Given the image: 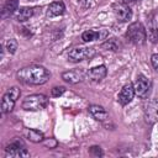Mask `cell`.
I'll return each instance as SVG.
<instances>
[{
  "label": "cell",
  "instance_id": "cell-1",
  "mask_svg": "<svg viewBox=\"0 0 158 158\" xmlns=\"http://www.w3.org/2000/svg\"><path fill=\"white\" fill-rule=\"evenodd\" d=\"M16 77L22 83L31 85H42L48 81V79L51 78V73L42 65L31 64L17 70Z\"/></svg>",
  "mask_w": 158,
  "mask_h": 158
},
{
  "label": "cell",
  "instance_id": "cell-2",
  "mask_svg": "<svg viewBox=\"0 0 158 158\" xmlns=\"http://www.w3.org/2000/svg\"><path fill=\"white\" fill-rule=\"evenodd\" d=\"M48 104V99L43 94H32L23 99L22 109L26 111H40L43 110Z\"/></svg>",
  "mask_w": 158,
  "mask_h": 158
},
{
  "label": "cell",
  "instance_id": "cell-3",
  "mask_svg": "<svg viewBox=\"0 0 158 158\" xmlns=\"http://www.w3.org/2000/svg\"><path fill=\"white\" fill-rule=\"evenodd\" d=\"M126 38L135 43V44H143L147 40V33H146V28L143 27V25L141 22H133L128 26L127 31H126Z\"/></svg>",
  "mask_w": 158,
  "mask_h": 158
},
{
  "label": "cell",
  "instance_id": "cell-4",
  "mask_svg": "<svg viewBox=\"0 0 158 158\" xmlns=\"http://www.w3.org/2000/svg\"><path fill=\"white\" fill-rule=\"evenodd\" d=\"M21 95V91L17 86H12L2 96L1 99V112L2 114H7V112H11L14 106H15V102L16 100L20 98Z\"/></svg>",
  "mask_w": 158,
  "mask_h": 158
},
{
  "label": "cell",
  "instance_id": "cell-5",
  "mask_svg": "<svg viewBox=\"0 0 158 158\" xmlns=\"http://www.w3.org/2000/svg\"><path fill=\"white\" fill-rule=\"evenodd\" d=\"M96 54V49L91 47H75L68 52V60L81 62L85 59H91Z\"/></svg>",
  "mask_w": 158,
  "mask_h": 158
},
{
  "label": "cell",
  "instance_id": "cell-6",
  "mask_svg": "<svg viewBox=\"0 0 158 158\" xmlns=\"http://www.w3.org/2000/svg\"><path fill=\"white\" fill-rule=\"evenodd\" d=\"M133 86H135V94L137 96H139L141 99H146L148 96L151 90V83L143 74H139L137 77Z\"/></svg>",
  "mask_w": 158,
  "mask_h": 158
},
{
  "label": "cell",
  "instance_id": "cell-7",
  "mask_svg": "<svg viewBox=\"0 0 158 158\" xmlns=\"http://www.w3.org/2000/svg\"><path fill=\"white\" fill-rule=\"evenodd\" d=\"M5 153L6 156L10 157H28L30 152L26 149L25 144L21 141H15L5 147Z\"/></svg>",
  "mask_w": 158,
  "mask_h": 158
},
{
  "label": "cell",
  "instance_id": "cell-8",
  "mask_svg": "<svg viewBox=\"0 0 158 158\" xmlns=\"http://www.w3.org/2000/svg\"><path fill=\"white\" fill-rule=\"evenodd\" d=\"M135 96V86L132 83H127L122 86V89L120 90L118 93V96H117V101L121 104V105H127L132 101Z\"/></svg>",
  "mask_w": 158,
  "mask_h": 158
},
{
  "label": "cell",
  "instance_id": "cell-9",
  "mask_svg": "<svg viewBox=\"0 0 158 158\" xmlns=\"http://www.w3.org/2000/svg\"><path fill=\"white\" fill-rule=\"evenodd\" d=\"M86 73L83 69H72L68 72H63L62 73V79L69 84H77L84 80Z\"/></svg>",
  "mask_w": 158,
  "mask_h": 158
},
{
  "label": "cell",
  "instance_id": "cell-10",
  "mask_svg": "<svg viewBox=\"0 0 158 158\" xmlns=\"http://www.w3.org/2000/svg\"><path fill=\"white\" fill-rule=\"evenodd\" d=\"M106 74H107V69H106V67H105L104 64L98 65V67H94V68H91V69H89V70L86 72L88 79H89L90 81H93V83H99V81H101V80L106 77Z\"/></svg>",
  "mask_w": 158,
  "mask_h": 158
},
{
  "label": "cell",
  "instance_id": "cell-11",
  "mask_svg": "<svg viewBox=\"0 0 158 158\" xmlns=\"http://www.w3.org/2000/svg\"><path fill=\"white\" fill-rule=\"evenodd\" d=\"M114 11H115L116 17L122 22H127L132 19V10L128 7V5L117 4L114 6Z\"/></svg>",
  "mask_w": 158,
  "mask_h": 158
},
{
  "label": "cell",
  "instance_id": "cell-12",
  "mask_svg": "<svg viewBox=\"0 0 158 158\" xmlns=\"http://www.w3.org/2000/svg\"><path fill=\"white\" fill-rule=\"evenodd\" d=\"M106 36H107V31H105V30H99V31L88 30L81 33V40L84 42H93L96 40H104Z\"/></svg>",
  "mask_w": 158,
  "mask_h": 158
},
{
  "label": "cell",
  "instance_id": "cell-13",
  "mask_svg": "<svg viewBox=\"0 0 158 158\" xmlns=\"http://www.w3.org/2000/svg\"><path fill=\"white\" fill-rule=\"evenodd\" d=\"M89 112L93 115V117L98 121H101V122H105L106 120H109V114L107 111L105 110V107H102L101 105H96V104H93L90 105L89 107Z\"/></svg>",
  "mask_w": 158,
  "mask_h": 158
},
{
  "label": "cell",
  "instance_id": "cell-14",
  "mask_svg": "<svg viewBox=\"0 0 158 158\" xmlns=\"http://www.w3.org/2000/svg\"><path fill=\"white\" fill-rule=\"evenodd\" d=\"M64 11H65L64 2H63V1H54V2H51V4L48 5L47 16H48V17H57V16L63 15Z\"/></svg>",
  "mask_w": 158,
  "mask_h": 158
},
{
  "label": "cell",
  "instance_id": "cell-15",
  "mask_svg": "<svg viewBox=\"0 0 158 158\" xmlns=\"http://www.w3.org/2000/svg\"><path fill=\"white\" fill-rule=\"evenodd\" d=\"M25 137L33 143H40L44 139V135L41 131L35 130V128H26L25 130Z\"/></svg>",
  "mask_w": 158,
  "mask_h": 158
},
{
  "label": "cell",
  "instance_id": "cell-16",
  "mask_svg": "<svg viewBox=\"0 0 158 158\" xmlns=\"http://www.w3.org/2000/svg\"><path fill=\"white\" fill-rule=\"evenodd\" d=\"M33 15V9L32 7H20L16 14H15V19L19 21V22H23V21H27L31 16Z\"/></svg>",
  "mask_w": 158,
  "mask_h": 158
},
{
  "label": "cell",
  "instance_id": "cell-17",
  "mask_svg": "<svg viewBox=\"0 0 158 158\" xmlns=\"http://www.w3.org/2000/svg\"><path fill=\"white\" fill-rule=\"evenodd\" d=\"M16 10H19V1L17 0H7L2 7V16H10Z\"/></svg>",
  "mask_w": 158,
  "mask_h": 158
},
{
  "label": "cell",
  "instance_id": "cell-18",
  "mask_svg": "<svg viewBox=\"0 0 158 158\" xmlns=\"http://www.w3.org/2000/svg\"><path fill=\"white\" fill-rule=\"evenodd\" d=\"M5 47H6V49H7V52L10 54H14L16 52V49H17V41L15 38H10V40L6 41Z\"/></svg>",
  "mask_w": 158,
  "mask_h": 158
},
{
  "label": "cell",
  "instance_id": "cell-19",
  "mask_svg": "<svg viewBox=\"0 0 158 158\" xmlns=\"http://www.w3.org/2000/svg\"><path fill=\"white\" fill-rule=\"evenodd\" d=\"M102 48H106V49H110V51H117L118 49V46L116 43V38H111V40H107L105 43L101 44Z\"/></svg>",
  "mask_w": 158,
  "mask_h": 158
},
{
  "label": "cell",
  "instance_id": "cell-20",
  "mask_svg": "<svg viewBox=\"0 0 158 158\" xmlns=\"http://www.w3.org/2000/svg\"><path fill=\"white\" fill-rule=\"evenodd\" d=\"M64 91H65L64 86H54V88L51 89V95L53 98H59V96H62L64 94Z\"/></svg>",
  "mask_w": 158,
  "mask_h": 158
},
{
  "label": "cell",
  "instance_id": "cell-21",
  "mask_svg": "<svg viewBox=\"0 0 158 158\" xmlns=\"http://www.w3.org/2000/svg\"><path fill=\"white\" fill-rule=\"evenodd\" d=\"M89 152H90L91 156H95V157H101V156L104 154L102 151H101V148H100L99 146H93V147H90V148H89Z\"/></svg>",
  "mask_w": 158,
  "mask_h": 158
},
{
  "label": "cell",
  "instance_id": "cell-22",
  "mask_svg": "<svg viewBox=\"0 0 158 158\" xmlns=\"http://www.w3.org/2000/svg\"><path fill=\"white\" fill-rule=\"evenodd\" d=\"M151 63H152L153 68L156 69V72L158 73V53H154L151 56Z\"/></svg>",
  "mask_w": 158,
  "mask_h": 158
},
{
  "label": "cell",
  "instance_id": "cell-23",
  "mask_svg": "<svg viewBox=\"0 0 158 158\" xmlns=\"http://www.w3.org/2000/svg\"><path fill=\"white\" fill-rule=\"evenodd\" d=\"M46 146H49V148H53V147L57 146V142H56L54 139H51V142H49V141L46 142Z\"/></svg>",
  "mask_w": 158,
  "mask_h": 158
},
{
  "label": "cell",
  "instance_id": "cell-24",
  "mask_svg": "<svg viewBox=\"0 0 158 158\" xmlns=\"http://www.w3.org/2000/svg\"><path fill=\"white\" fill-rule=\"evenodd\" d=\"M137 1H139V0H122V4H125V5H131V4H135V2H137Z\"/></svg>",
  "mask_w": 158,
  "mask_h": 158
}]
</instances>
